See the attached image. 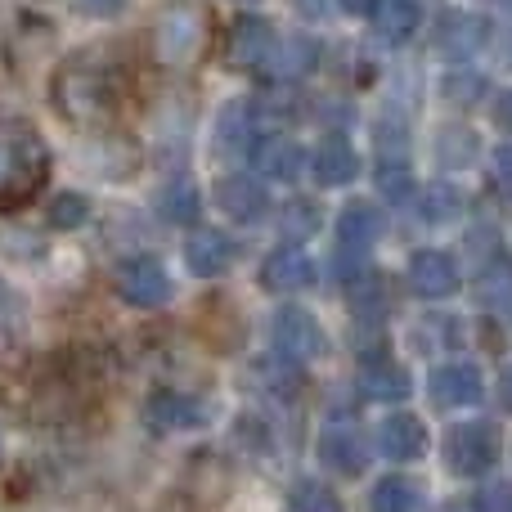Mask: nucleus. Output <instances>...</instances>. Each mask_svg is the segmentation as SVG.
Listing matches in <instances>:
<instances>
[{"label": "nucleus", "mask_w": 512, "mask_h": 512, "mask_svg": "<svg viewBox=\"0 0 512 512\" xmlns=\"http://www.w3.org/2000/svg\"><path fill=\"white\" fill-rule=\"evenodd\" d=\"M512 292V261L508 256H495V261L481 270V297L486 301H504Z\"/></svg>", "instance_id": "c85d7f7f"}, {"label": "nucleus", "mask_w": 512, "mask_h": 512, "mask_svg": "<svg viewBox=\"0 0 512 512\" xmlns=\"http://www.w3.org/2000/svg\"><path fill=\"white\" fill-rule=\"evenodd\" d=\"M319 230V207L315 203H288L283 207V234L288 239H301V234Z\"/></svg>", "instance_id": "c756f323"}, {"label": "nucleus", "mask_w": 512, "mask_h": 512, "mask_svg": "<svg viewBox=\"0 0 512 512\" xmlns=\"http://www.w3.org/2000/svg\"><path fill=\"white\" fill-rule=\"evenodd\" d=\"M252 167L261 171L265 180H274V185H292V180L306 171V153H301V144L288 140V135H265L252 149Z\"/></svg>", "instance_id": "9d476101"}, {"label": "nucleus", "mask_w": 512, "mask_h": 512, "mask_svg": "<svg viewBox=\"0 0 512 512\" xmlns=\"http://www.w3.org/2000/svg\"><path fill=\"white\" fill-rule=\"evenodd\" d=\"M315 180L319 185H328V189H337V185H351L355 176H360V153L351 149L346 140H328L324 149L315 153Z\"/></svg>", "instance_id": "6ab92c4d"}, {"label": "nucleus", "mask_w": 512, "mask_h": 512, "mask_svg": "<svg viewBox=\"0 0 512 512\" xmlns=\"http://www.w3.org/2000/svg\"><path fill=\"white\" fill-rule=\"evenodd\" d=\"M185 261H189V270H194L198 279H216V274L230 270L234 243L225 239L221 230H198L194 239H189V248H185Z\"/></svg>", "instance_id": "f3484780"}, {"label": "nucleus", "mask_w": 512, "mask_h": 512, "mask_svg": "<svg viewBox=\"0 0 512 512\" xmlns=\"http://www.w3.org/2000/svg\"><path fill=\"white\" fill-rule=\"evenodd\" d=\"M50 176V149L27 122H0V212L32 203Z\"/></svg>", "instance_id": "f257e3e1"}, {"label": "nucleus", "mask_w": 512, "mask_h": 512, "mask_svg": "<svg viewBox=\"0 0 512 512\" xmlns=\"http://www.w3.org/2000/svg\"><path fill=\"white\" fill-rule=\"evenodd\" d=\"M427 391H432L436 409H463L486 396V382H481V373L472 364H441L432 373V382H427Z\"/></svg>", "instance_id": "1a4fd4ad"}, {"label": "nucleus", "mask_w": 512, "mask_h": 512, "mask_svg": "<svg viewBox=\"0 0 512 512\" xmlns=\"http://www.w3.org/2000/svg\"><path fill=\"white\" fill-rule=\"evenodd\" d=\"M445 95H450L454 104H472V95H481V81L477 77H450L445 81Z\"/></svg>", "instance_id": "72a5a7b5"}, {"label": "nucleus", "mask_w": 512, "mask_h": 512, "mask_svg": "<svg viewBox=\"0 0 512 512\" xmlns=\"http://www.w3.org/2000/svg\"><path fill=\"white\" fill-rule=\"evenodd\" d=\"M382 234V212L373 203H346L337 216V243L346 252H364L369 243H378Z\"/></svg>", "instance_id": "a211bd4d"}, {"label": "nucleus", "mask_w": 512, "mask_h": 512, "mask_svg": "<svg viewBox=\"0 0 512 512\" xmlns=\"http://www.w3.org/2000/svg\"><path fill=\"white\" fill-rule=\"evenodd\" d=\"M414 27H418V5L414 0H378V9H373V32H378L387 45L409 41Z\"/></svg>", "instance_id": "412c9836"}, {"label": "nucleus", "mask_w": 512, "mask_h": 512, "mask_svg": "<svg viewBox=\"0 0 512 512\" xmlns=\"http://www.w3.org/2000/svg\"><path fill=\"white\" fill-rule=\"evenodd\" d=\"M274 50V32L265 18H239V23L230 27V68L239 72H252V68H265V59H270Z\"/></svg>", "instance_id": "f8f14e48"}, {"label": "nucleus", "mask_w": 512, "mask_h": 512, "mask_svg": "<svg viewBox=\"0 0 512 512\" xmlns=\"http://www.w3.org/2000/svg\"><path fill=\"white\" fill-rule=\"evenodd\" d=\"M315 59H319V45L310 36H288V41H274L265 72L270 77H301V72L315 68Z\"/></svg>", "instance_id": "aec40b11"}, {"label": "nucleus", "mask_w": 512, "mask_h": 512, "mask_svg": "<svg viewBox=\"0 0 512 512\" xmlns=\"http://www.w3.org/2000/svg\"><path fill=\"white\" fill-rule=\"evenodd\" d=\"M212 418V405L185 396V391H158V396L144 405V423L153 432H189V427H203Z\"/></svg>", "instance_id": "6e6552de"}, {"label": "nucleus", "mask_w": 512, "mask_h": 512, "mask_svg": "<svg viewBox=\"0 0 512 512\" xmlns=\"http://www.w3.org/2000/svg\"><path fill=\"white\" fill-rule=\"evenodd\" d=\"M499 400H504V409L512 414V369L499 373Z\"/></svg>", "instance_id": "e433bc0d"}, {"label": "nucleus", "mask_w": 512, "mask_h": 512, "mask_svg": "<svg viewBox=\"0 0 512 512\" xmlns=\"http://www.w3.org/2000/svg\"><path fill=\"white\" fill-rule=\"evenodd\" d=\"M315 283V261L301 248H279L265 256L261 265V288L265 292H301Z\"/></svg>", "instance_id": "ddd939ff"}, {"label": "nucleus", "mask_w": 512, "mask_h": 512, "mask_svg": "<svg viewBox=\"0 0 512 512\" xmlns=\"http://www.w3.org/2000/svg\"><path fill=\"white\" fill-rule=\"evenodd\" d=\"M90 216V203L81 194H59L50 207V225L54 230H77V225H86Z\"/></svg>", "instance_id": "cd10ccee"}, {"label": "nucleus", "mask_w": 512, "mask_h": 512, "mask_svg": "<svg viewBox=\"0 0 512 512\" xmlns=\"http://www.w3.org/2000/svg\"><path fill=\"white\" fill-rule=\"evenodd\" d=\"M400 171H405V167H396V162H391V167H382V185H387V194H400V189H405V176H400Z\"/></svg>", "instance_id": "c9c22d12"}, {"label": "nucleus", "mask_w": 512, "mask_h": 512, "mask_svg": "<svg viewBox=\"0 0 512 512\" xmlns=\"http://www.w3.org/2000/svg\"><path fill=\"white\" fill-rule=\"evenodd\" d=\"M436 45H441V54H450V59H472V54L486 45V23H481L477 14H468V9H450V14H441V23H436Z\"/></svg>", "instance_id": "2eb2a0df"}, {"label": "nucleus", "mask_w": 512, "mask_h": 512, "mask_svg": "<svg viewBox=\"0 0 512 512\" xmlns=\"http://www.w3.org/2000/svg\"><path fill=\"white\" fill-rule=\"evenodd\" d=\"M499 463V427L486 418H468L445 432V468L454 477H486Z\"/></svg>", "instance_id": "20e7f679"}, {"label": "nucleus", "mask_w": 512, "mask_h": 512, "mask_svg": "<svg viewBox=\"0 0 512 512\" xmlns=\"http://www.w3.org/2000/svg\"><path fill=\"white\" fill-rule=\"evenodd\" d=\"M369 512H423V486L409 477H382L369 495Z\"/></svg>", "instance_id": "5701e85b"}, {"label": "nucleus", "mask_w": 512, "mask_h": 512, "mask_svg": "<svg viewBox=\"0 0 512 512\" xmlns=\"http://www.w3.org/2000/svg\"><path fill=\"white\" fill-rule=\"evenodd\" d=\"M216 203H221L239 225H256L265 212H270L265 189L256 185V180H248V176H225L221 185H216Z\"/></svg>", "instance_id": "dca6fc26"}, {"label": "nucleus", "mask_w": 512, "mask_h": 512, "mask_svg": "<svg viewBox=\"0 0 512 512\" xmlns=\"http://www.w3.org/2000/svg\"><path fill=\"white\" fill-rule=\"evenodd\" d=\"M158 216L171 225H189L198 221V189L194 185H167L158 194Z\"/></svg>", "instance_id": "393cba45"}, {"label": "nucleus", "mask_w": 512, "mask_h": 512, "mask_svg": "<svg viewBox=\"0 0 512 512\" xmlns=\"http://www.w3.org/2000/svg\"><path fill=\"white\" fill-rule=\"evenodd\" d=\"M117 297L126 306H140V310H153L162 301H171V274L162 270L153 256H135L117 270Z\"/></svg>", "instance_id": "423d86ee"}, {"label": "nucleus", "mask_w": 512, "mask_h": 512, "mask_svg": "<svg viewBox=\"0 0 512 512\" xmlns=\"http://www.w3.org/2000/svg\"><path fill=\"white\" fill-rule=\"evenodd\" d=\"M378 450L382 459L391 463H414L427 454V427L418 423L414 414H391L387 423L378 427Z\"/></svg>", "instance_id": "4468645a"}, {"label": "nucleus", "mask_w": 512, "mask_h": 512, "mask_svg": "<svg viewBox=\"0 0 512 512\" xmlns=\"http://www.w3.org/2000/svg\"><path fill=\"white\" fill-rule=\"evenodd\" d=\"M72 5H77L86 18H113V14H122L131 0H72Z\"/></svg>", "instance_id": "473e14b6"}, {"label": "nucleus", "mask_w": 512, "mask_h": 512, "mask_svg": "<svg viewBox=\"0 0 512 512\" xmlns=\"http://www.w3.org/2000/svg\"><path fill=\"white\" fill-rule=\"evenodd\" d=\"M472 512H512V486H508V481L486 486L477 499H472Z\"/></svg>", "instance_id": "7c9ffc66"}, {"label": "nucleus", "mask_w": 512, "mask_h": 512, "mask_svg": "<svg viewBox=\"0 0 512 512\" xmlns=\"http://www.w3.org/2000/svg\"><path fill=\"white\" fill-rule=\"evenodd\" d=\"M490 180H495L499 194L512 198V144H504V149L490 158Z\"/></svg>", "instance_id": "2f4dec72"}, {"label": "nucleus", "mask_w": 512, "mask_h": 512, "mask_svg": "<svg viewBox=\"0 0 512 512\" xmlns=\"http://www.w3.org/2000/svg\"><path fill=\"white\" fill-rule=\"evenodd\" d=\"M423 216L432 225H445V221H459L463 216V189H454V185H432V189H423Z\"/></svg>", "instance_id": "a878e982"}, {"label": "nucleus", "mask_w": 512, "mask_h": 512, "mask_svg": "<svg viewBox=\"0 0 512 512\" xmlns=\"http://www.w3.org/2000/svg\"><path fill=\"white\" fill-rule=\"evenodd\" d=\"M54 108L77 126H99L117 113V77L95 59H68L54 72Z\"/></svg>", "instance_id": "f03ea898"}, {"label": "nucleus", "mask_w": 512, "mask_h": 512, "mask_svg": "<svg viewBox=\"0 0 512 512\" xmlns=\"http://www.w3.org/2000/svg\"><path fill=\"white\" fill-rule=\"evenodd\" d=\"M360 391H364L369 400L396 405V400H405V396H409V373L400 369V364L378 360V364H369V369L360 373Z\"/></svg>", "instance_id": "4be33fe9"}, {"label": "nucleus", "mask_w": 512, "mask_h": 512, "mask_svg": "<svg viewBox=\"0 0 512 512\" xmlns=\"http://www.w3.org/2000/svg\"><path fill=\"white\" fill-rule=\"evenodd\" d=\"M472 153H477L472 131H441V140H436V162L441 167H463Z\"/></svg>", "instance_id": "bb28decb"}, {"label": "nucleus", "mask_w": 512, "mask_h": 512, "mask_svg": "<svg viewBox=\"0 0 512 512\" xmlns=\"http://www.w3.org/2000/svg\"><path fill=\"white\" fill-rule=\"evenodd\" d=\"M409 288L427 301L454 297L459 292V265L445 252H414V261H409Z\"/></svg>", "instance_id": "9b49d317"}, {"label": "nucleus", "mask_w": 512, "mask_h": 512, "mask_svg": "<svg viewBox=\"0 0 512 512\" xmlns=\"http://www.w3.org/2000/svg\"><path fill=\"white\" fill-rule=\"evenodd\" d=\"M342 9H346V14H373V9H378V0H342Z\"/></svg>", "instance_id": "4c0bfd02"}, {"label": "nucleus", "mask_w": 512, "mask_h": 512, "mask_svg": "<svg viewBox=\"0 0 512 512\" xmlns=\"http://www.w3.org/2000/svg\"><path fill=\"white\" fill-rule=\"evenodd\" d=\"M495 126L512 135V90H504V95L495 99Z\"/></svg>", "instance_id": "f704fd0d"}, {"label": "nucleus", "mask_w": 512, "mask_h": 512, "mask_svg": "<svg viewBox=\"0 0 512 512\" xmlns=\"http://www.w3.org/2000/svg\"><path fill=\"white\" fill-rule=\"evenodd\" d=\"M319 463L342 477H360L369 468V441L355 423H328L324 436H319Z\"/></svg>", "instance_id": "0eeeda50"}, {"label": "nucleus", "mask_w": 512, "mask_h": 512, "mask_svg": "<svg viewBox=\"0 0 512 512\" xmlns=\"http://www.w3.org/2000/svg\"><path fill=\"white\" fill-rule=\"evenodd\" d=\"M283 512H346L342 508V495H337L333 486H324V481H297V486L288 490V504Z\"/></svg>", "instance_id": "b1692460"}, {"label": "nucleus", "mask_w": 512, "mask_h": 512, "mask_svg": "<svg viewBox=\"0 0 512 512\" xmlns=\"http://www.w3.org/2000/svg\"><path fill=\"white\" fill-rule=\"evenodd\" d=\"M274 346H279L283 360L310 364V360H319V355L328 351V337H324V328H319V319L310 315V310L288 306V310L274 315Z\"/></svg>", "instance_id": "39448f33"}, {"label": "nucleus", "mask_w": 512, "mask_h": 512, "mask_svg": "<svg viewBox=\"0 0 512 512\" xmlns=\"http://www.w3.org/2000/svg\"><path fill=\"white\" fill-rule=\"evenodd\" d=\"M153 50L167 68H189L194 54L203 50V9L194 0H171L153 27Z\"/></svg>", "instance_id": "7ed1b4c3"}]
</instances>
